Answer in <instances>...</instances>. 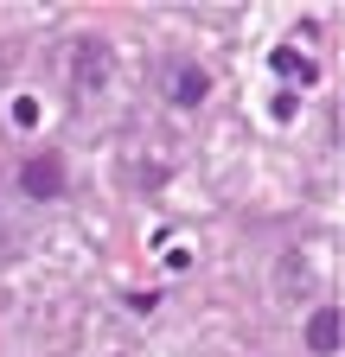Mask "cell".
Masks as SVG:
<instances>
[{
	"mask_svg": "<svg viewBox=\"0 0 345 357\" xmlns=\"http://www.w3.org/2000/svg\"><path fill=\"white\" fill-rule=\"evenodd\" d=\"M20 192L26 198H64V153H26L20 160Z\"/></svg>",
	"mask_w": 345,
	"mask_h": 357,
	"instance_id": "cell-2",
	"label": "cell"
},
{
	"mask_svg": "<svg viewBox=\"0 0 345 357\" xmlns=\"http://www.w3.org/2000/svg\"><path fill=\"white\" fill-rule=\"evenodd\" d=\"M339 338H345V319H339V306H320L314 319H307V351L332 357V351H339Z\"/></svg>",
	"mask_w": 345,
	"mask_h": 357,
	"instance_id": "cell-3",
	"label": "cell"
},
{
	"mask_svg": "<svg viewBox=\"0 0 345 357\" xmlns=\"http://www.w3.org/2000/svg\"><path fill=\"white\" fill-rule=\"evenodd\" d=\"M103 83H109V45L96 32H83L71 45V89H77V96H90V89H103Z\"/></svg>",
	"mask_w": 345,
	"mask_h": 357,
	"instance_id": "cell-1",
	"label": "cell"
},
{
	"mask_svg": "<svg viewBox=\"0 0 345 357\" xmlns=\"http://www.w3.org/2000/svg\"><path fill=\"white\" fill-rule=\"evenodd\" d=\"M275 64V77H294V83H314L320 70H314V58H300V52H288V45H281V52L269 58Z\"/></svg>",
	"mask_w": 345,
	"mask_h": 357,
	"instance_id": "cell-5",
	"label": "cell"
},
{
	"mask_svg": "<svg viewBox=\"0 0 345 357\" xmlns=\"http://www.w3.org/2000/svg\"><path fill=\"white\" fill-rule=\"evenodd\" d=\"M205 89H211L205 70H192V64L172 70V102H179V109H198V102H205Z\"/></svg>",
	"mask_w": 345,
	"mask_h": 357,
	"instance_id": "cell-4",
	"label": "cell"
},
{
	"mask_svg": "<svg viewBox=\"0 0 345 357\" xmlns=\"http://www.w3.org/2000/svg\"><path fill=\"white\" fill-rule=\"evenodd\" d=\"M13 121H20V128H32V121H38V102H32V96H20V102H13Z\"/></svg>",
	"mask_w": 345,
	"mask_h": 357,
	"instance_id": "cell-6",
	"label": "cell"
}]
</instances>
